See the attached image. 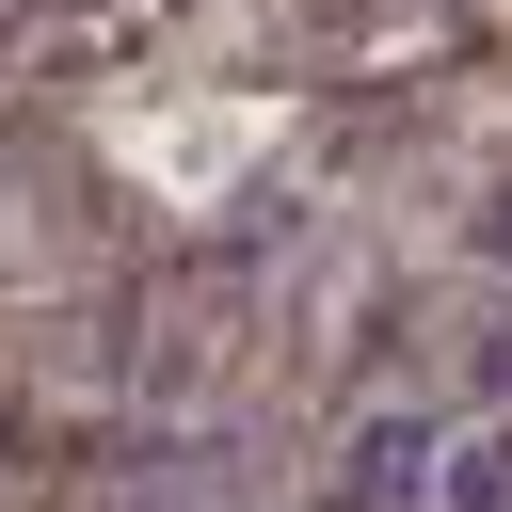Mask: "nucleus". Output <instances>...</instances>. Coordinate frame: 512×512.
<instances>
[{"mask_svg":"<svg viewBox=\"0 0 512 512\" xmlns=\"http://www.w3.org/2000/svg\"><path fill=\"white\" fill-rule=\"evenodd\" d=\"M432 512H512V432H432Z\"/></svg>","mask_w":512,"mask_h":512,"instance_id":"f03ea898","label":"nucleus"},{"mask_svg":"<svg viewBox=\"0 0 512 512\" xmlns=\"http://www.w3.org/2000/svg\"><path fill=\"white\" fill-rule=\"evenodd\" d=\"M0 32H16V0H0Z\"/></svg>","mask_w":512,"mask_h":512,"instance_id":"7ed1b4c3","label":"nucleus"},{"mask_svg":"<svg viewBox=\"0 0 512 512\" xmlns=\"http://www.w3.org/2000/svg\"><path fill=\"white\" fill-rule=\"evenodd\" d=\"M336 496L352 512H432V416H368L336 448Z\"/></svg>","mask_w":512,"mask_h":512,"instance_id":"f257e3e1","label":"nucleus"}]
</instances>
